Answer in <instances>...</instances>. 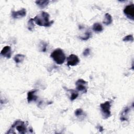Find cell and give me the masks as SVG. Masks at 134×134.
Listing matches in <instances>:
<instances>
[{"label": "cell", "instance_id": "22", "mask_svg": "<svg viewBox=\"0 0 134 134\" xmlns=\"http://www.w3.org/2000/svg\"><path fill=\"white\" fill-rule=\"evenodd\" d=\"M90 53V48H86L84 50V51L83 52V54L84 56L86 57V56H87L88 55H89Z\"/></svg>", "mask_w": 134, "mask_h": 134}, {"label": "cell", "instance_id": "6", "mask_svg": "<svg viewBox=\"0 0 134 134\" xmlns=\"http://www.w3.org/2000/svg\"><path fill=\"white\" fill-rule=\"evenodd\" d=\"M124 13L126 17L130 20H133L134 19V4L131 3L128 5H127L124 9Z\"/></svg>", "mask_w": 134, "mask_h": 134}, {"label": "cell", "instance_id": "4", "mask_svg": "<svg viewBox=\"0 0 134 134\" xmlns=\"http://www.w3.org/2000/svg\"><path fill=\"white\" fill-rule=\"evenodd\" d=\"M110 107V103L109 101H106L100 104V110L103 119H107L111 116Z\"/></svg>", "mask_w": 134, "mask_h": 134}, {"label": "cell", "instance_id": "21", "mask_svg": "<svg viewBox=\"0 0 134 134\" xmlns=\"http://www.w3.org/2000/svg\"><path fill=\"white\" fill-rule=\"evenodd\" d=\"M83 111L81 108H77L75 111V115L76 116H81L82 115H83Z\"/></svg>", "mask_w": 134, "mask_h": 134}, {"label": "cell", "instance_id": "8", "mask_svg": "<svg viewBox=\"0 0 134 134\" xmlns=\"http://www.w3.org/2000/svg\"><path fill=\"white\" fill-rule=\"evenodd\" d=\"M26 15V10L25 8H22L18 11H13L12 12V16L15 19H18L24 17Z\"/></svg>", "mask_w": 134, "mask_h": 134}, {"label": "cell", "instance_id": "19", "mask_svg": "<svg viewBox=\"0 0 134 134\" xmlns=\"http://www.w3.org/2000/svg\"><path fill=\"white\" fill-rule=\"evenodd\" d=\"M123 41L125 42H127V41H131V42H133V36L132 35H127L126 36H125L123 39H122Z\"/></svg>", "mask_w": 134, "mask_h": 134}, {"label": "cell", "instance_id": "7", "mask_svg": "<svg viewBox=\"0 0 134 134\" xmlns=\"http://www.w3.org/2000/svg\"><path fill=\"white\" fill-rule=\"evenodd\" d=\"M79 62V58L75 54H71L67 58V64L68 66H75Z\"/></svg>", "mask_w": 134, "mask_h": 134}, {"label": "cell", "instance_id": "23", "mask_svg": "<svg viewBox=\"0 0 134 134\" xmlns=\"http://www.w3.org/2000/svg\"><path fill=\"white\" fill-rule=\"evenodd\" d=\"M98 129L99 130L100 132H102V131L104 130V129L103 128V127H102L101 126H100V125H99V126H98Z\"/></svg>", "mask_w": 134, "mask_h": 134}, {"label": "cell", "instance_id": "15", "mask_svg": "<svg viewBox=\"0 0 134 134\" xmlns=\"http://www.w3.org/2000/svg\"><path fill=\"white\" fill-rule=\"evenodd\" d=\"M93 30L96 32H100L103 31V28L102 25L98 23H94L93 25Z\"/></svg>", "mask_w": 134, "mask_h": 134}, {"label": "cell", "instance_id": "12", "mask_svg": "<svg viewBox=\"0 0 134 134\" xmlns=\"http://www.w3.org/2000/svg\"><path fill=\"white\" fill-rule=\"evenodd\" d=\"M50 1L47 0H39L35 1V3L41 9L46 7L49 4Z\"/></svg>", "mask_w": 134, "mask_h": 134}, {"label": "cell", "instance_id": "1", "mask_svg": "<svg viewBox=\"0 0 134 134\" xmlns=\"http://www.w3.org/2000/svg\"><path fill=\"white\" fill-rule=\"evenodd\" d=\"M49 14L46 12L42 11L36 15L34 18V21L39 26L50 27L54 23L53 20H49Z\"/></svg>", "mask_w": 134, "mask_h": 134}, {"label": "cell", "instance_id": "13", "mask_svg": "<svg viewBox=\"0 0 134 134\" xmlns=\"http://www.w3.org/2000/svg\"><path fill=\"white\" fill-rule=\"evenodd\" d=\"M113 21V19L109 13H106L104 16V19L103 20V24L106 25H109L111 24Z\"/></svg>", "mask_w": 134, "mask_h": 134}, {"label": "cell", "instance_id": "18", "mask_svg": "<svg viewBox=\"0 0 134 134\" xmlns=\"http://www.w3.org/2000/svg\"><path fill=\"white\" fill-rule=\"evenodd\" d=\"M47 43L44 41H41L39 44V50L41 52H46L47 51Z\"/></svg>", "mask_w": 134, "mask_h": 134}, {"label": "cell", "instance_id": "16", "mask_svg": "<svg viewBox=\"0 0 134 134\" xmlns=\"http://www.w3.org/2000/svg\"><path fill=\"white\" fill-rule=\"evenodd\" d=\"M34 18H30L28 21L27 28L30 31H33L35 28V25L34 24Z\"/></svg>", "mask_w": 134, "mask_h": 134}, {"label": "cell", "instance_id": "9", "mask_svg": "<svg viewBox=\"0 0 134 134\" xmlns=\"http://www.w3.org/2000/svg\"><path fill=\"white\" fill-rule=\"evenodd\" d=\"M1 54L4 57L7 58V59L10 58L12 54V51H11L10 47L8 46H6L4 47L2 49L1 52Z\"/></svg>", "mask_w": 134, "mask_h": 134}, {"label": "cell", "instance_id": "14", "mask_svg": "<svg viewBox=\"0 0 134 134\" xmlns=\"http://www.w3.org/2000/svg\"><path fill=\"white\" fill-rule=\"evenodd\" d=\"M25 58V55L22 54H17L14 57V60L16 63L22 62Z\"/></svg>", "mask_w": 134, "mask_h": 134}, {"label": "cell", "instance_id": "5", "mask_svg": "<svg viewBox=\"0 0 134 134\" xmlns=\"http://www.w3.org/2000/svg\"><path fill=\"white\" fill-rule=\"evenodd\" d=\"M87 84V82L83 79H79L75 82L76 90L82 93H86L87 91V87L86 86Z\"/></svg>", "mask_w": 134, "mask_h": 134}, {"label": "cell", "instance_id": "11", "mask_svg": "<svg viewBox=\"0 0 134 134\" xmlns=\"http://www.w3.org/2000/svg\"><path fill=\"white\" fill-rule=\"evenodd\" d=\"M37 91L32 90L30 91H29L27 93V102L28 103L31 102L32 101H36L38 98V97L35 95V93H36Z\"/></svg>", "mask_w": 134, "mask_h": 134}, {"label": "cell", "instance_id": "2", "mask_svg": "<svg viewBox=\"0 0 134 134\" xmlns=\"http://www.w3.org/2000/svg\"><path fill=\"white\" fill-rule=\"evenodd\" d=\"M27 123L26 124L25 121L21 120H17L12 125L10 128L6 133H15V130H16L19 133H27Z\"/></svg>", "mask_w": 134, "mask_h": 134}, {"label": "cell", "instance_id": "20", "mask_svg": "<svg viewBox=\"0 0 134 134\" xmlns=\"http://www.w3.org/2000/svg\"><path fill=\"white\" fill-rule=\"evenodd\" d=\"M91 32L90 31H87L85 33L84 36H81V37H80V38L83 40H86L90 38V37H91Z\"/></svg>", "mask_w": 134, "mask_h": 134}, {"label": "cell", "instance_id": "10", "mask_svg": "<svg viewBox=\"0 0 134 134\" xmlns=\"http://www.w3.org/2000/svg\"><path fill=\"white\" fill-rule=\"evenodd\" d=\"M130 111V108L129 107H125L122 110L120 114V119L121 121H127L128 119V114Z\"/></svg>", "mask_w": 134, "mask_h": 134}, {"label": "cell", "instance_id": "3", "mask_svg": "<svg viewBox=\"0 0 134 134\" xmlns=\"http://www.w3.org/2000/svg\"><path fill=\"white\" fill-rule=\"evenodd\" d=\"M50 57L58 64H62L65 60V55L63 51L60 48L55 49L51 53Z\"/></svg>", "mask_w": 134, "mask_h": 134}, {"label": "cell", "instance_id": "17", "mask_svg": "<svg viewBox=\"0 0 134 134\" xmlns=\"http://www.w3.org/2000/svg\"><path fill=\"white\" fill-rule=\"evenodd\" d=\"M71 92V96H70V100L71 101L74 100L75 99L79 96V93L76 91L73 90H69Z\"/></svg>", "mask_w": 134, "mask_h": 134}]
</instances>
